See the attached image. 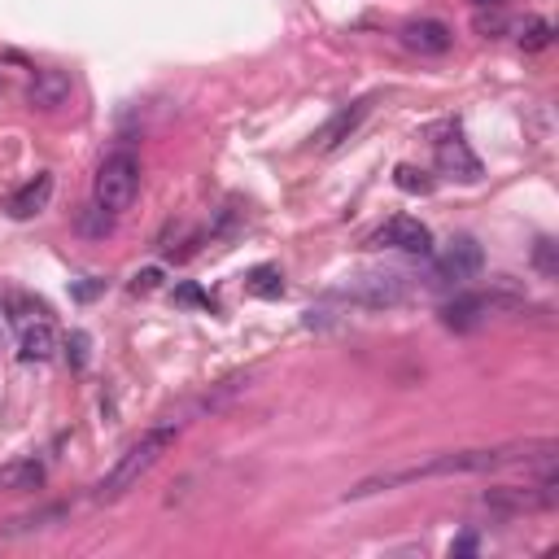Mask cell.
<instances>
[{
  "instance_id": "obj_1",
  "label": "cell",
  "mask_w": 559,
  "mask_h": 559,
  "mask_svg": "<svg viewBox=\"0 0 559 559\" xmlns=\"http://www.w3.org/2000/svg\"><path fill=\"white\" fill-rule=\"evenodd\" d=\"M559 442L538 437V442H507V446H477V450H446L411 468H389L376 477H363L346 498H372L398 485H415V481H433V477H477V472H494V468H511V463H533V459H555Z\"/></svg>"
},
{
  "instance_id": "obj_2",
  "label": "cell",
  "mask_w": 559,
  "mask_h": 559,
  "mask_svg": "<svg viewBox=\"0 0 559 559\" xmlns=\"http://www.w3.org/2000/svg\"><path fill=\"white\" fill-rule=\"evenodd\" d=\"M175 437H180V420H162L140 433V442H132L123 450V455L114 459V468L105 472V477L97 481V503H114V498H123L127 490H136L140 477H149V468L158 463L166 450L175 446Z\"/></svg>"
},
{
  "instance_id": "obj_3",
  "label": "cell",
  "mask_w": 559,
  "mask_h": 559,
  "mask_svg": "<svg viewBox=\"0 0 559 559\" xmlns=\"http://www.w3.org/2000/svg\"><path fill=\"white\" fill-rule=\"evenodd\" d=\"M140 197V162L132 153H110L97 166V180H92V201L110 214L132 210V201Z\"/></svg>"
},
{
  "instance_id": "obj_4",
  "label": "cell",
  "mask_w": 559,
  "mask_h": 559,
  "mask_svg": "<svg viewBox=\"0 0 559 559\" xmlns=\"http://www.w3.org/2000/svg\"><path fill=\"white\" fill-rule=\"evenodd\" d=\"M511 306H520V297H511L503 284H498L494 293H463V297H455V302L442 306V324L455 328V332H472V328H481L494 311H511Z\"/></svg>"
},
{
  "instance_id": "obj_5",
  "label": "cell",
  "mask_w": 559,
  "mask_h": 559,
  "mask_svg": "<svg viewBox=\"0 0 559 559\" xmlns=\"http://www.w3.org/2000/svg\"><path fill=\"white\" fill-rule=\"evenodd\" d=\"M485 267V254L481 245L472 241V236H455L442 254L433 258V284H446V289H455V284H468L477 280Z\"/></svg>"
},
{
  "instance_id": "obj_6",
  "label": "cell",
  "mask_w": 559,
  "mask_h": 559,
  "mask_svg": "<svg viewBox=\"0 0 559 559\" xmlns=\"http://www.w3.org/2000/svg\"><path fill=\"white\" fill-rule=\"evenodd\" d=\"M337 297H346L350 306H367V311H380V306H398L407 297V280L394 276V271H376V276H359L350 284H341Z\"/></svg>"
},
{
  "instance_id": "obj_7",
  "label": "cell",
  "mask_w": 559,
  "mask_h": 559,
  "mask_svg": "<svg viewBox=\"0 0 559 559\" xmlns=\"http://www.w3.org/2000/svg\"><path fill=\"white\" fill-rule=\"evenodd\" d=\"M559 503V481L542 477L538 485H498V490L485 494V507L490 511H542Z\"/></svg>"
},
{
  "instance_id": "obj_8",
  "label": "cell",
  "mask_w": 559,
  "mask_h": 559,
  "mask_svg": "<svg viewBox=\"0 0 559 559\" xmlns=\"http://www.w3.org/2000/svg\"><path fill=\"white\" fill-rule=\"evenodd\" d=\"M372 245H389V249H402V254H433V232L420 219H411V214H398L372 236Z\"/></svg>"
},
{
  "instance_id": "obj_9",
  "label": "cell",
  "mask_w": 559,
  "mask_h": 559,
  "mask_svg": "<svg viewBox=\"0 0 559 559\" xmlns=\"http://www.w3.org/2000/svg\"><path fill=\"white\" fill-rule=\"evenodd\" d=\"M398 40L407 44L411 53H420V57H442V53H450V44H455V31H450L446 22H437V18H415V22H407V27L398 31Z\"/></svg>"
},
{
  "instance_id": "obj_10",
  "label": "cell",
  "mask_w": 559,
  "mask_h": 559,
  "mask_svg": "<svg viewBox=\"0 0 559 559\" xmlns=\"http://www.w3.org/2000/svg\"><path fill=\"white\" fill-rule=\"evenodd\" d=\"M70 75L66 70H35V79L27 83V101L35 110H62L70 101Z\"/></svg>"
},
{
  "instance_id": "obj_11",
  "label": "cell",
  "mask_w": 559,
  "mask_h": 559,
  "mask_svg": "<svg viewBox=\"0 0 559 559\" xmlns=\"http://www.w3.org/2000/svg\"><path fill=\"white\" fill-rule=\"evenodd\" d=\"M53 201V171H40L31 184H22L14 197H9V214L14 219H35V214H44Z\"/></svg>"
},
{
  "instance_id": "obj_12",
  "label": "cell",
  "mask_w": 559,
  "mask_h": 559,
  "mask_svg": "<svg viewBox=\"0 0 559 559\" xmlns=\"http://www.w3.org/2000/svg\"><path fill=\"white\" fill-rule=\"evenodd\" d=\"M53 354H57V332L44 324V319H35V324L22 328V346H18L22 363H49Z\"/></svg>"
},
{
  "instance_id": "obj_13",
  "label": "cell",
  "mask_w": 559,
  "mask_h": 559,
  "mask_svg": "<svg viewBox=\"0 0 559 559\" xmlns=\"http://www.w3.org/2000/svg\"><path fill=\"white\" fill-rule=\"evenodd\" d=\"M44 485V463L35 459H18L0 468V490H40Z\"/></svg>"
},
{
  "instance_id": "obj_14",
  "label": "cell",
  "mask_w": 559,
  "mask_h": 559,
  "mask_svg": "<svg viewBox=\"0 0 559 559\" xmlns=\"http://www.w3.org/2000/svg\"><path fill=\"white\" fill-rule=\"evenodd\" d=\"M66 516V507H40V511H27V516H14L0 525V538H22V533H35V529H49Z\"/></svg>"
},
{
  "instance_id": "obj_15",
  "label": "cell",
  "mask_w": 559,
  "mask_h": 559,
  "mask_svg": "<svg viewBox=\"0 0 559 559\" xmlns=\"http://www.w3.org/2000/svg\"><path fill=\"white\" fill-rule=\"evenodd\" d=\"M437 158H442V166H446V171H463V180H477V175H481V162L472 158L463 140H455V145H450V140H442V149H437Z\"/></svg>"
},
{
  "instance_id": "obj_16",
  "label": "cell",
  "mask_w": 559,
  "mask_h": 559,
  "mask_svg": "<svg viewBox=\"0 0 559 559\" xmlns=\"http://www.w3.org/2000/svg\"><path fill=\"white\" fill-rule=\"evenodd\" d=\"M363 118H367V101H363V105H354V110H341V114L324 127V136H319V140H324V149H337L341 140H346V136L354 132V127L363 123Z\"/></svg>"
},
{
  "instance_id": "obj_17",
  "label": "cell",
  "mask_w": 559,
  "mask_h": 559,
  "mask_svg": "<svg viewBox=\"0 0 559 559\" xmlns=\"http://www.w3.org/2000/svg\"><path fill=\"white\" fill-rule=\"evenodd\" d=\"M245 289L254 297H280L284 293L280 267H254V271H249V280H245Z\"/></svg>"
},
{
  "instance_id": "obj_18",
  "label": "cell",
  "mask_w": 559,
  "mask_h": 559,
  "mask_svg": "<svg viewBox=\"0 0 559 559\" xmlns=\"http://www.w3.org/2000/svg\"><path fill=\"white\" fill-rule=\"evenodd\" d=\"M555 40V27L546 18H529L525 27H520V44H525L529 53H538V49H546V44Z\"/></svg>"
},
{
  "instance_id": "obj_19",
  "label": "cell",
  "mask_w": 559,
  "mask_h": 559,
  "mask_svg": "<svg viewBox=\"0 0 559 559\" xmlns=\"http://www.w3.org/2000/svg\"><path fill=\"white\" fill-rule=\"evenodd\" d=\"M394 184L402 188V193H411V197H415V193H420V197L433 193V180H428L424 171H415V166H398V171H394Z\"/></svg>"
},
{
  "instance_id": "obj_20",
  "label": "cell",
  "mask_w": 559,
  "mask_h": 559,
  "mask_svg": "<svg viewBox=\"0 0 559 559\" xmlns=\"http://www.w3.org/2000/svg\"><path fill=\"white\" fill-rule=\"evenodd\" d=\"M533 258H538V267L546 271V276H559V263H555V241H538V249H533Z\"/></svg>"
},
{
  "instance_id": "obj_21",
  "label": "cell",
  "mask_w": 559,
  "mask_h": 559,
  "mask_svg": "<svg viewBox=\"0 0 559 559\" xmlns=\"http://www.w3.org/2000/svg\"><path fill=\"white\" fill-rule=\"evenodd\" d=\"M477 31L494 40V35H503V31H507V18H503V14H485V9H481V14H477Z\"/></svg>"
},
{
  "instance_id": "obj_22",
  "label": "cell",
  "mask_w": 559,
  "mask_h": 559,
  "mask_svg": "<svg viewBox=\"0 0 559 559\" xmlns=\"http://www.w3.org/2000/svg\"><path fill=\"white\" fill-rule=\"evenodd\" d=\"M66 354H70V363H75V367H83V363H88V337H83V332H70Z\"/></svg>"
},
{
  "instance_id": "obj_23",
  "label": "cell",
  "mask_w": 559,
  "mask_h": 559,
  "mask_svg": "<svg viewBox=\"0 0 559 559\" xmlns=\"http://www.w3.org/2000/svg\"><path fill=\"white\" fill-rule=\"evenodd\" d=\"M158 280H162V271H158V267L140 271V276L132 280V293H153V289H158Z\"/></svg>"
},
{
  "instance_id": "obj_24",
  "label": "cell",
  "mask_w": 559,
  "mask_h": 559,
  "mask_svg": "<svg viewBox=\"0 0 559 559\" xmlns=\"http://www.w3.org/2000/svg\"><path fill=\"white\" fill-rule=\"evenodd\" d=\"M180 302H193V306H210V297H206V293H197L193 284H184V289H180Z\"/></svg>"
},
{
  "instance_id": "obj_25",
  "label": "cell",
  "mask_w": 559,
  "mask_h": 559,
  "mask_svg": "<svg viewBox=\"0 0 559 559\" xmlns=\"http://www.w3.org/2000/svg\"><path fill=\"white\" fill-rule=\"evenodd\" d=\"M472 551H477V538H459L450 546V555H472Z\"/></svg>"
},
{
  "instance_id": "obj_26",
  "label": "cell",
  "mask_w": 559,
  "mask_h": 559,
  "mask_svg": "<svg viewBox=\"0 0 559 559\" xmlns=\"http://www.w3.org/2000/svg\"><path fill=\"white\" fill-rule=\"evenodd\" d=\"M472 5H477V9H503L507 0H472Z\"/></svg>"
}]
</instances>
